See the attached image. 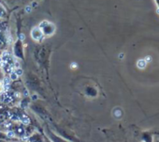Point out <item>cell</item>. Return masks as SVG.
Here are the masks:
<instances>
[{
	"mask_svg": "<svg viewBox=\"0 0 159 142\" xmlns=\"http://www.w3.org/2000/svg\"><path fill=\"white\" fill-rule=\"evenodd\" d=\"M32 37L35 40H39L42 37V31L40 30V28H39V27L34 28V30L32 31Z\"/></svg>",
	"mask_w": 159,
	"mask_h": 142,
	"instance_id": "cell-1",
	"label": "cell"
},
{
	"mask_svg": "<svg viewBox=\"0 0 159 142\" xmlns=\"http://www.w3.org/2000/svg\"><path fill=\"white\" fill-rule=\"evenodd\" d=\"M145 59H146L145 61H147V62H150V61H151V59H152V57H151V56H147Z\"/></svg>",
	"mask_w": 159,
	"mask_h": 142,
	"instance_id": "cell-7",
	"label": "cell"
},
{
	"mask_svg": "<svg viewBox=\"0 0 159 142\" xmlns=\"http://www.w3.org/2000/svg\"><path fill=\"white\" fill-rule=\"evenodd\" d=\"M17 77H18V76H17L15 73H11V76H10V79H11V80H16Z\"/></svg>",
	"mask_w": 159,
	"mask_h": 142,
	"instance_id": "cell-3",
	"label": "cell"
},
{
	"mask_svg": "<svg viewBox=\"0 0 159 142\" xmlns=\"http://www.w3.org/2000/svg\"><path fill=\"white\" fill-rule=\"evenodd\" d=\"M21 40H25V35L21 34Z\"/></svg>",
	"mask_w": 159,
	"mask_h": 142,
	"instance_id": "cell-8",
	"label": "cell"
},
{
	"mask_svg": "<svg viewBox=\"0 0 159 142\" xmlns=\"http://www.w3.org/2000/svg\"><path fill=\"white\" fill-rule=\"evenodd\" d=\"M137 65H138V67H139V69H144L145 66H146V61H145L144 59H139V60L138 61Z\"/></svg>",
	"mask_w": 159,
	"mask_h": 142,
	"instance_id": "cell-2",
	"label": "cell"
},
{
	"mask_svg": "<svg viewBox=\"0 0 159 142\" xmlns=\"http://www.w3.org/2000/svg\"><path fill=\"white\" fill-rule=\"evenodd\" d=\"M25 11H26L27 12H30L32 11V9H31V7H26V9H25Z\"/></svg>",
	"mask_w": 159,
	"mask_h": 142,
	"instance_id": "cell-6",
	"label": "cell"
},
{
	"mask_svg": "<svg viewBox=\"0 0 159 142\" xmlns=\"http://www.w3.org/2000/svg\"><path fill=\"white\" fill-rule=\"evenodd\" d=\"M17 76H21L22 74H23V71H22V69H20V68H16V70H15V72H14Z\"/></svg>",
	"mask_w": 159,
	"mask_h": 142,
	"instance_id": "cell-4",
	"label": "cell"
},
{
	"mask_svg": "<svg viewBox=\"0 0 159 142\" xmlns=\"http://www.w3.org/2000/svg\"><path fill=\"white\" fill-rule=\"evenodd\" d=\"M157 13H159V9L157 10Z\"/></svg>",
	"mask_w": 159,
	"mask_h": 142,
	"instance_id": "cell-9",
	"label": "cell"
},
{
	"mask_svg": "<svg viewBox=\"0 0 159 142\" xmlns=\"http://www.w3.org/2000/svg\"><path fill=\"white\" fill-rule=\"evenodd\" d=\"M8 136H10V137H13V136H14V132H12V131L8 132Z\"/></svg>",
	"mask_w": 159,
	"mask_h": 142,
	"instance_id": "cell-5",
	"label": "cell"
}]
</instances>
